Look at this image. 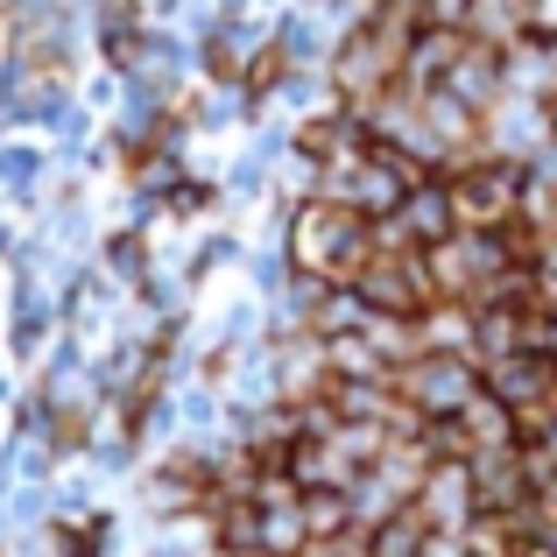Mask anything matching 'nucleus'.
Segmentation results:
<instances>
[{"mask_svg":"<svg viewBox=\"0 0 557 557\" xmlns=\"http://www.w3.org/2000/svg\"><path fill=\"white\" fill-rule=\"evenodd\" d=\"M283 247H289V269H311L325 283H354L374 255V226L368 212H354L346 198H297L289 205V226H283Z\"/></svg>","mask_w":557,"mask_h":557,"instance_id":"f257e3e1","label":"nucleus"},{"mask_svg":"<svg viewBox=\"0 0 557 557\" xmlns=\"http://www.w3.org/2000/svg\"><path fill=\"white\" fill-rule=\"evenodd\" d=\"M451 184V212H459V226H480L494 233L508 212L522 205V184H530V163H508V156H466L459 170H445Z\"/></svg>","mask_w":557,"mask_h":557,"instance_id":"f03ea898","label":"nucleus"},{"mask_svg":"<svg viewBox=\"0 0 557 557\" xmlns=\"http://www.w3.org/2000/svg\"><path fill=\"white\" fill-rule=\"evenodd\" d=\"M423 269H431V289H437V297L480 304V297H487V283L508 269V247H502V233L459 226V233H445L437 247H423Z\"/></svg>","mask_w":557,"mask_h":557,"instance_id":"7ed1b4c3","label":"nucleus"},{"mask_svg":"<svg viewBox=\"0 0 557 557\" xmlns=\"http://www.w3.org/2000/svg\"><path fill=\"white\" fill-rule=\"evenodd\" d=\"M360 304H368L374 318H423L437 304L431 289V269H423V247H374L368 269L354 275Z\"/></svg>","mask_w":557,"mask_h":557,"instance_id":"20e7f679","label":"nucleus"},{"mask_svg":"<svg viewBox=\"0 0 557 557\" xmlns=\"http://www.w3.org/2000/svg\"><path fill=\"white\" fill-rule=\"evenodd\" d=\"M388 381H395V395H403L423 423H431V417H459V409L480 395V368H473V360H466V354H437V346H423L417 360H403Z\"/></svg>","mask_w":557,"mask_h":557,"instance_id":"39448f33","label":"nucleus"},{"mask_svg":"<svg viewBox=\"0 0 557 557\" xmlns=\"http://www.w3.org/2000/svg\"><path fill=\"white\" fill-rule=\"evenodd\" d=\"M480 149H487V156H508V163H530L536 149H550V113H544V99L502 92L487 113H480Z\"/></svg>","mask_w":557,"mask_h":557,"instance_id":"423d86ee","label":"nucleus"},{"mask_svg":"<svg viewBox=\"0 0 557 557\" xmlns=\"http://www.w3.org/2000/svg\"><path fill=\"white\" fill-rule=\"evenodd\" d=\"M269 354H275V403H318L339 381L318 332H283V339H269Z\"/></svg>","mask_w":557,"mask_h":557,"instance_id":"0eeeda50","label":"nucleus"},{"mask_svg":"<svg viewBox=\"0 0 557 557\" xmlns=\"http://www.w3.org/2000/svg\"><path fill=\"white\" fill-rule=\"evenodd\" d=\"M466 473H473L480 516H516V508L536 502V480H530V466H522L516 445H508V451H473V459H466Z\"/></svg>","mask_w":557,"mask_h":557,"instance_id":"6e6552de","label":"nucleus"},{"mask_svg":"<svg viewBox=\"0 0 557 557\" xmlns=\"http://www.w3.org/2000/svg\"><path fill=\"white\" fill-rule=\"evenodd\" d=\"M480 388L487 395H502L508 409H536V403H557V360H544V354H502V360H487V368H480Z\"/></svg>","mask_w":557,"mask_h":557,"instance_id":"1a4fd4ad","label":"nucleus"},{"mask_svg":"<svg viewBox=\"0 0 557 557\" xmlns=\"http://www.w3.org/2000/svg\"><path fill=\"white\" fill-rule=\"evenodd\" d=\"M417 516L431 522V530H473L480 502H473L466 459H431V473H423V487H417Z\"/></svg>","mask_w":557,"mask_h":557,"instance_id":"9d476101","label":"nucleus"},{"mask_svg":"<svg viewBox=\"0 0 557 557\" xmlns=\"http://www.w3.org/2000/svg\"><path fill=\"white\" fill-rule=\"evenodd\" d=\"M269 28L275 22H247V28H205L198 36V71L212 85H240L247 78V64H255V50L269 42Z\"/></svg>","mask_w":557,"mask_h":557,"instance_id":"9b49d317","label":"nucleus"},{"mask_svg":"<svg viewBox=\"0 0 557 557\" xmlns=\"http://www.w3.org/2000/svg\"><path fill=\"white\" fill-rule=\"evenodd\" d=\"M466 28H417L409 36V57H403V85L409 92H431V85H445V71L459 64V50H466Z\"/></svg>","mask_w":557,"mask_h":557,"instance_id":"f8f14e48","label":"nucleus"},{"mask_svg":"<svg viewBox=\"0 0 557 557\" xmlns=\"http://www.w3.org/2000/svg\"><path fill=\"white\" fill-rule=\"evenodd\" d=\"M50 170H57V156L42 149V141H0V198H8L14 212L42 198Z\"/></svg>","mask_w":557,"mask_h":557,"instance_id":"ddd939ff","label":"nucleus"},{"mask_svg":"<svg viewBox=\"0 0 557 557\" xmlns=\"http://www.w3.org/2000/svg\"><path fill=\"white\" fill-rule=\"evenodd\" d=\"M445 92H459L466 107H480V113H487L494 99H502V50H494V42H466V50H459V64L445 71Z\"/></svg>","mask_w":557,"mask_h":557,"instance_id":"4468645a","label":"nucleus"},{"mask_svg":"<svg viewBox=\"0 0 557 557\" xmlns=\"http://www.w3.org/2000/svg\"><path fill=\"white\" fill-rule=\"evenodd\" d=\"M99 269H107L121 289H141V283H149V269H156L149 233H141V226H113L107 240H99Z\"/></svg>","mask_w":557,"mask_h":557,"instance_id":"2eb2a0df","label":"nucleus"},{"mask_svg":"<svg viewBox=\"0 0 557 557\" xmlns=\"http://www.w3.org/2000/svg\"><path fill=\"white\" fill-rule=\"evenodd\" d=\"M417 332H423V346H437V354H466V360H473V304L437 297L431 311L417 318Z\"/></svg>","mask_w":557,"mask_h":557,"instance_id":"dca6fc26","label":"nucleus"},{"mask_svg":"<svg viewBox=\"0 0 557 557\" xmlns=\"http://www.w3.org/2000/svg\"><path fill=\"white\" fill-rule=\"evenodd\" d=\"M459 423H466V437H473V451H508L516 445V409H508L502 395H487V388L459 409Z\"/></svg>","mask_w":557,"mask_h":557,"instance_id":"f3484780","label":"nucleus"},{"mask_svg":"<svg viewBox=\"0 0 557 557\" xmlns=\"http://www.w3.org/2000/svg\"><path fill=\"white\" fill-rule=\"evenodd\" d=\"M466 36L508 50V42L530 36V14H522V0H473V8H466Z\"/></svg>","mask_w":557,"mask_h":557,"instance_id":"a211bd4d","label":"nucleus"},{"mask_svg":"<svg viewBox=\"0 0 557 557\" xmlns=\"http://www.w3.org/2000/svg\"><path fill=\"white\" fill-rule=\"evenodd\" d=\"M522 346V311H502V304H473V368L516 354Z\"/></svg>","mask_w":557,"mask_h":557,"instance_id":"6ab92c4d","label":"nucleus"},{"mask_svg":"<svg viewBox=\"0 0 557 557\" xmlns=\"http://www.w3.org/2000/svg\"><path fill=\"white\" fill-rule=\"evenodd\" d=\"M304 530H311V544H339V536H354V494H346V487L304 494Z\"/></svg>","mask_w":557,"mask_h":557,"instance_id":"aec40b11","label":"nucleus"},{"mask_svg":"<svg viewBox=\"0 0 557 557\" xmlns=\"http://www.w3.org/2000/svg\"><path fill=\"white\" fill-rule=\"evenodd\" d=\"M261 508V550L269 557H289L311 544V530H304V494H289V502H255Z\"/></svg>","mask_w":557,"mask_h":557,"instance_id":"412c9836","label":"nucleus"},{"mask_svg":"<svg viewBox=\"0 0 557 557\" xmlns=\"http://www.w3.org/2000/svg\"><path fill=\"white\" fill-rule=\"evenodd\" d=\"M325 360H332V374H339V381H381V374H388V360L374 354L368 325H360V332H339V339H325Z\"/></svg>","mask_w":557,"mask_h":557,"instance_id":"4be33fe9","label":"nucleus"},{"mask_svg":"<svg viewBox=\"0 0 557 557\" xmlns=\"http://www.w3.org/2000/svg\"><path fill=\"white\" fill-rule=\"evenodd\" d=\"M368 318H374V311L360 304V289H354V283H332V289H325V304H318V325H311V332H318V339H339V332H360Z\"/></svg>","mask_w":557,"mask_h":557,"instance_id":"5701e85b","label":"nucleus"},{"mask_svg":"<svg viewBox=\"0 0 557 557\" xmlns=\"http://www.w3.org/2000/svg\"><path fill=\"white\" fill-rule=\"evenodd\" d=\"M368 339H374V354L388 360V374L403 368V360H417V354H423L417 318H368Z\"/></svg>","mask_w":557,"mask_h":557,"instance_id":"b1692460","label":"nucleus"},{"mask_svg":"<svg viewBox=\"0 0 557 557\" xmlns=\"http://www.w3.org/2000/svg\"><path fill=\"white\" fill-rule=\"evenodd\" d=\"M423 530H431V522H423L417 508H403V516H388L381 530H368V550H374V557H417Z\"/></svg>","mask_w":557,"mask_h":557,"instance_id":"393cba45","label":"nucleus"},{"mask_svg":"<svg viewBox=\"0 0 557 557\" xmlns=\"http://www.w3.org/2000/svg\"><path fill=\"white\" fill-rule=\"evenodd\" d=\"M226 261H240V240H233V233H205V240L190 247V261H184V283H190V289L212 283V275L226 269Z\"/></svg>","mask_w":557,"mask_h":557,"instance_id":"a878e982","label":"nucleus"},{"mask_svg":"<svg viewBox=\"0 0 557 557\" xmlns=\"http://www.w3.org/2000/svg\"><path fill=\"white\" fill-rule=\"evenodd\" d=\"M466 8H473V0H417L423 28H466Z\"/></svg>","mask_w":557,"mask_h":557,"instance_id":"bb28decb","label":"nucleus"},{"mask_svg":"<svg viewBox=\"0 0 557 557\" xmlns=\"http://www.w3.org/2000/svg\"><path fill=\"white\" fill-rule=\"evenodd\" d=\"M417 557H473V544H466V530H423Z\"/></svg>","mask_w":557,"mask_h":557,"instance_id":"cd10ccee","label":"nucleus"},{"mask_svg":"<svg viewBox=\"0 0 557 557\" xmlns=\"http://www.w3.org/2000/svg\"><path fill=\"white\" fill-rule=\"evenodd\" d=\"M522 14H530L536 42H557V0H522Z\"/></svg>","mask_w":557,"mask_h":557,"instance_id":"c85d7f7f","label":"nucleus"},{"mask_svg":"<svg viewBox=\"0 0 557 557\" xmlns=\"http://www.w3.org/2000/svg\"><path fill=\"white\" fill-rule=\"evenodd\" d=\"M360 544H368V536L354 530V536H339V544H304V550H289V557H354Z\"/></svg>","mask_w":557,"mask_h":557,"instance_id":"c756f323","label":"nucleus"},{"mask_svg":"<svg viewBox=\"0 0 557 557\" xmlns=\"http://www.w3.org/2000/svg\"><path fill=\"white\" fill-rule=\"evenodd\" d=\"M536 502H544V516H557V473L544 480V487H536Z\"/></svg>","mask_w":557,"mask_h":557,"instance_id":"7c9ffc66","label":"nucleus"},{"mask_svg":"<svg viewBox=\"0 0 557 557\" xmlns=\"http://www.w3.org/2000/svg\"><path fill=\"white\" fill-rule=\"evenodd\" d=\"M544 113H550V135H557V85L544 92Z\"/></svg>","mask_w":557,"mask_h":557,"instance_id":"2f4dec72","label":"nucleus"},{"mask_svg":"<svg viewBox=\"0 0 557 557\" xmlns=\"http://www.w3.org/2000/svg\"><path fill=\"white\" fill-rule=\"evenodd\" d=\"M354 557H374V550H368V544H360V550H354Z\"/></svg>","mask_w":557,"mask_h":557,"instance_id":"473e14b6","label":"nucleus"}]
</instances>
